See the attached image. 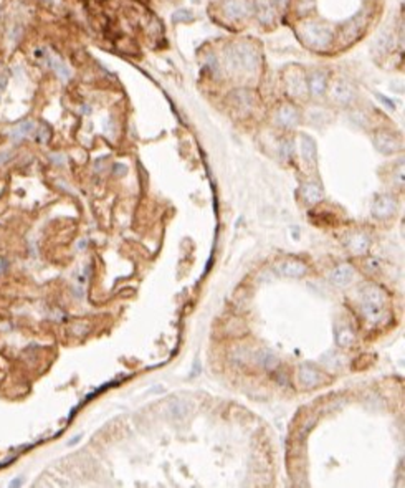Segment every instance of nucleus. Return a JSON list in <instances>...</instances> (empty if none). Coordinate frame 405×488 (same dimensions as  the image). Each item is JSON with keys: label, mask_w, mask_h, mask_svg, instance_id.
Listing matches in <instances>:
<instances>
[{"label": "nucleus", "mask_w": 405, "mask_h": 488, "mask_svg": "<svg viewBox=\"0 0 405 488\" xmlns=\"http://www.w3.org/2000/svg\"><path fill=\"white\" fill-rule=\"evenodd\" d=\"M298 35L301 36L303 42L306 43L308 47H313V48H326L334 39L333 28L329 27V25L321 22H313V20L303 22L300 27H298Z\"/></svg>", "instance_id": "obj_1"}, {"label": "nucleus", "mask_w": 405, "mask_h": 488, "mask_svg": "<svg viewBox=\"0 0 405 488\" xmlns=\"http://www.w3.org/2000/svg\"><path fill=\"white\" fill-rule=\"evenodd\" d=\"M227 66L233 71H240V70L255 71L258 66V55L253 47L247 45V43H240V45H235L228 50Z\"/></svg>", "instance_id": "obj_2"}, {"label": "nucleus", "mask_w": 405, "mask_h": 488, "mask_svg": "<svg viewBox=\"0 0 405 488\" xmlns=\"http://www.w3.org/2000/svg\"><path fill=\"white\" fill-rule=\"evenodd\" d=\"M362 310L371 321H379L385 313V295L376 285H369L362 293Z\"/></svg>", "instance_id": "obj_3"}, {"label": "nucleus", "mask_w": 405, "mask_h": 488, "mask_svg": "<svg viewBox=\"0 0 405 488\" xmlns=\"http://www.w3.org/2000/svg\"><path fill=\"white\" fill-rule=\"evenodd\" d=\"M329 96L334 103L338 104H349L356 96V90L352 88L351 83H347L344 80H338L334 81L329 88Z\"/></svg>", "instance_id": "obj_4"}, {"label": "nucleus", "mask_w": 405, "mask_h": 488, "mask_svg": "<svg viewBox=\"0 0 405 488\" xmlns=\"http://www.w3.org/2000/svg\"><path fill=\"white\" fill-rule=\"evenodd\" d=\"M223 12L228 18L240 20V18H247L253 14V5L248 0H228L223 5Z\"/></svg>", "instance_id": "obj_5"}, {"label": "nucleus", "mask_w": 405, "mask_h": 488, "mask_svg": "<svg viewBox=\"0 0 405 488\" xmlns=\"http://www.w3.org/2000/svg\"><path fill=\"white\" fill-rule=\"evenodd\" d=\"M395 209H397V204H395L394 197L381 196L376 199V202H374V205H372V214L379 218H384V217H389L394 214Z\"/></svg>", "instance_id": "obj_6"}, {"label": "nucleus", "mask_w": 405, "mask_h": 488, "mask_svg": "<svg viewBox=\"0 0 405 488\" xmlns=\"http://www.w3.org/2000/svg\"><path fill=\"white\" fill-rule=\"evenodd\" d=\"M190 412H192V405L187 402V400H182V399L171 400L166 407L167 417L176 419V421H184L185 417H189Z\"/></svg>", "instance_id": "obj_7"}, {"label": "nucleus", "mask_w": 405, "mask_h": 488, "mask_svg": "<svg viewBox=\"0 0 405 488\" xmlns=\"http://www.w3.org/2000/svg\"><path fill=\"white\" fill-rule=\"evenodd\" d=\"M278 272L283 275V277H290V278H298V277H303L304 273H306V265L303 264V261H298V260H283L281 264L278 265Z\"/></svg>", "instance_id": "obj_8"}, {"label": "nucleus", "mask_w": 405, "mask_h": 488, "mask_svg": "<svg viewBox=\"0 0 405 488\" xmlns=\"http://www.w3.org/2000/svg\"><path fill=\"white\" fill-rule=\"evenodd\" d=\"M354 278V268L351 265H341L334 268L329 275V280L333 281L336 286H347Z\"/></svg>", "instance_id": "obj_9"}, {"label": "nucleus", "mask_w": 405, "mask_h": 488, "mask_svg": "<svg viewBox=\"0 0 405 488\" xmlns=\"http://www.w3.org/2000/svg\"><path fill=\"white\" fill-rule=\"evenodd\" d=\"M286 88H288V91L293 96H301L308 91V85H306V81H304L303 74L295 71L286 78Z\"/></svg>", "instance_id": "obj_10"}, {"label": "nucleus", "mask_w": 405, "mask_h": 488, "mask_svg": "<svg viewBox=\"0 0 405 488\" xmlns=\"http://www.w3.org/2000/svg\"><path fill=\"white\" fill-rule=\"evenodd\" d=\"M308 90L313 96H321L326 90V74L322 71H313L309 74V80L306 81Z\"/></svg>", "instance_id": "obj_11"}, {"label": "nucleus", "mask_w": 405, "mask_h": 488, "mask_svg": "<svg viewBox=\"0 0 405 488\" xmlns=\"http://www.w3.org/2000/svg\"><path fill=\"white\" fill-rule=\"evenodd\" d=\"M376 147L384 154H392L398 149V141L389 133H381L376 136Z\"/></svg>", "instance_id": "obj_12"}, {"label": "nucleus", "mask_w": 405, "mask_h": 488, "mask_svg": "<svg viewBox=\"0 0 405 488\" xmlns=\"http://www.w3.org/2000/svg\"><path fill=\"white\" fill-rule=\"evenodd\" d=\"M298 379H300V383L306 387H313L319 383V372L316 371L313 366H308L304 364L300 367V371H298Z\"/></svg>", "instance_id": "obj_13"}, {"label": "nucleus", "mask_w": 405, "mask_h": 488, "mask_svg": "<svg viewBox=\"0 0 405 488\" xmlns=\"http://www.w3.org/2000/svg\"><path fill=\"white\" fill-rule=\"evenodd\" d=\"M47 61H48V65L50 68L57 73V77L61 78V80H68L71 77V71H70V68H68L63 61H61L58 56H55L53 53H50L47 52Z\"/></svg>", "instance_id": "obj_14"}, {"label": "nucleus", "mask_w": 405, "mask_h": 488, "mask_svg": "<svg viewBox=\"0 0 405 488\" xmlns=\"http://www.w3.org/2000/svg\"><path fill=\"white\" fill-rule=\"evenodd\" d=\"M300 153L308 162H313L316 159V142L313 137L308 134H301L300 137Z\"/></svg>", "instance_id": "obj_15"}, {"label": "nucleus", "mask_w": 405, "mask_h": 488, "mask_svg": "<svg viewBox=\"0 0 405 488\" xmlns=\"http://www.w3.org/2000/svg\"><path fill=\"white\" fill-rule=\"evenodd\" d=\"M278 121L283 124V126L286 128H291V126H295V124L298 123V111L293 108V106L290 104H286V106H281L278 111Z\"/></svg>", "instance_id": "obj_16"}, {"label": "nucleus", "mask_w": 405, "mask_h": 488, "mask_svg": "<svg viewBox=\"0 0 405 488\" xmlns=\"http://www.w3.org/2000/svg\"><path fill=\"white\" fill-rule=\"evenodd\" d=\"M349 248L356 255H362L369 248V237L364 234H354L349 240Z\"/></svg>", "instance_id": "obj_17"}, {"label": "nucleus", "mask_w": 405, "mask_h": 488, "mask_svg": "<svg viewBox=\"0 0 405 488\" xmlns=\"http://www.w3.org/2000/svg\"><path fill=\"white\" fill-rule=\"evenodd\" d=\"M301 194H303L304 200H308V202H311V204L319 202V200L322 199V189L314 182L304 184L303 189H301Z\"/></svg>", "instance_id": "obj_18"}, {"label": "nucleus", "mask_w": 405, "mask_h": 488, "mask_svg": "<svg viewBox=\"0 0 405 488\" xmlns=\"http://www.w3.org/2000/svg\"><path fill=\"white\" fill-rule=\"evenodd\" d=\"M33 131H35V124L32 121H22L10 131V137L18 141L22 139V137H28L30 134H33Z\"/></svg>", "instance_id": "obj_19"}, {"label": "nucleus", "mask_w": 405, "mask_h": 488, "mask_svg": "<svg viewBox=\"0 0 405 488\" xmlns=\"http://www.w3.org/2000/svg\"><path fill=\"white\" fill-rule=\"evenodd\" d=\"M275 18V9L270 0H261L258 4V20L263 23H270Z\"/></svg>", "instance_id": "obj_20"}, {"label": "nucleus", "mask_w": 405, "mask_h": 488, "mask_svg": "<svg viewBox=\"0 0 405 488\" xmlns=\"http://www.w3.org/2000/svg\"><path fill=\"white\" fill-rule=\"evenodd\" d=\"M366 20H364V14H357L354 18H351L346 25H344V35L351 36V35H356L357 32L364 28Z\"/></svg>", "instance_id": "obj_21"}, {"label": "nucleus", "mask_w": 405, "mask_h": 488, "mask_svg": "<svg viewBox=\"0 0 405 488\" xmlns=\"http://www.w3.org/2000/svg\"><path fill=\"white\" fill-rule=\"evenodd\" d=\"M390 42H392V39H390L389 33H381L376 39V42L372 43V53L374 55L385 53L389 50V47H390Z\"/></svg>", "instance_id": "obj_22"}, {"label": "nucleus", "mask_w": 405, "mask_h": 488, "mask_svg": "<svg viewBox=\"0 0 405 488\" xmlns=\"http://www.w3.org/2000/svg\"><path fill=\"white\" fill-rule=\"evenodd\" d=\"M336 343L342 348H349L354 343V331L347 326H342L338 329V334H336Z\"/></svg>", "instance_id": "obj_23"}, {"label": "nucleus", "mask_w": 405, "mask_h": 488, "mask_svg": "<svg viewBox=\"0 0 405 488\" xmlns=\"http://www.w3.org/2000/svg\"><path fill=\"white\" fill-rule=\"evenodd\" d=\"M192 20H194V15H192V12L187 9H179L172 14L174 23H189Z\"/></svg>", "instance_id": "obj_24"}, {"label": "nucleus", "mask_w": 405, "mask_h": 488, "mask_svg": "<svg viewBox=\"0 0 405 488\" xmlns=\"http://www.w3.org/2000/svg\"><path fill=\"white\" fill-rule=\"evenodd\" d=\"M258 362L263 367H275L278 364V359L275 354H271L270 351H260L258 353Z\"/></svg>", "instance_id": "obj_25"}, {"label": "nucleus", "mask_w": 405, "mask_h": 488, "mask_svg": "<svg viewBox=\"0 0 405 488\" xmlns=\"http://www.w3.org/2000/svg\"><path fill=\"white\" fill-rule=\"evenodd\" d=\"M7 80H9L7 73H5V71H0V91H2V90L5 88V85H7Z\"/></svg>", "instance_id": "obj_26"}, {"label": "nucleus", "mask_w": 405, "mask_h": 488, "mask_svg": "<svg viewBox=\"0 0 405 488\" xmlns=\"http://www.w3.org/2000/svg\"><path fill=\"white\" fill-rule=\"evenodd\" d=\"M377 98H379V99H381V101H382V103H385V104H387V106H389V108H390V109H394V106H395V104H394V103H392V101H390V99H387V98H385V96H382V95H377Z\"/></svg>", "instance_id": "obj_27"}, {"label": "nucleus", "mask_w": 405, "mask_h": 488, "mask_svg": "<svg viewBox=\"0 0 405 488\" xmlns=\"http://www.w3.org/2000/svg\"><path fill=\"white\" fill-rule=\"evenodd\" d=\"M275 4L278 5V7H279V9H283V7H285V5H286V4H288V0H275Z\"/></svg>", "instance_id": "obj_28"}, {"label": "nucleus", "mask_w": 405, "mask_h": 488, "mask_svg": "<svg viewBox=\"0 0 405 488\" xmlns=\"http://www.w3.org/2000/svg\"><path fill=\"white\" fill-rule=\"evenodd\" d=\"M192 2H195V4H200V2H202V0H192Z\"/></svg>", "instance_id": "obj_29"}]
</instances>
